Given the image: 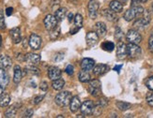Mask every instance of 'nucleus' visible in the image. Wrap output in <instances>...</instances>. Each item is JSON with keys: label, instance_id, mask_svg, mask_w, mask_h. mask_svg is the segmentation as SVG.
<instances>
[{"label": "nucleus", "instance_id": "obj_1", "mask_svg": "<svg viewBox=\"0 0 153 118\" xmlns=\"http://www.w3.org/2000/svg\"><path fill=\"white\" fill-rule=\"evenodd\" d=\"M144 11H145V10L142 8L141 6H138V5L137 6H134V7H131V9L128 10L127 11L124 13L123 18H124L125 21L131 22L134 18L142 16Z\"/></svg>", "mask_w": 153, "mask_h": 118}, {"label": "nucleus", "instance_id": "obj_2", "mask_svg": "<svg viewBox=\"0 0 153 118\" xmlns=\"http://www.w3.org/2000/svg\"><path fill=\"white\" fill-rule=\"evenodd\" d=\"M71 94L69 91H63L58 93L56 97H55V101L58 105L59 107H67L68 105H70V102L71 100Z\"/></svg>", "mask_w": 153, "mask_h": 118}, {"label": "nucleus", "instance_id": "obj_3", "mask_svg": "<svg viewBox=\"0 0 153 118\" xmlns=\"http://www.w3.org/2000/svg\"><path fill=\"white\" fill-rule=\"evenodd\" d=\"M88 91L91 96L93 97H100L102 95V84L98 79H94V80L89 81L88 85Z\"/></svg>", "mask_w": 153, "mask_h": 118}, {"label": "nucleus", "instance_id": "obj_4", "mask_svg": "<svg viewBox=\"0 0 153 118\" xmlns=\"http://www.w3.org/2000/svg\"><path fill=\"white\" fill-rule=\"evenodd\" d=\"M126 38H127V41L129 42L135 43V44H139L142 41V36L140 35V33L135 29L129 30L127 35H126Z\"/></svg>", "mask_w": 153, "mask_h": 118}, {"label": "nucleus", "instance_id": "obj_5", "mask_svg": "<svg viewBox=\"0 0 153 118\" xmlns=\"http://www.w3.org/2000/svg\"><path fill=\"white\" fill-rule=\"evenodd\" d=\"M127 50H128V55L131 58H137L141 55L142 52V50L138 46V44L131 43V42L127 45Z\"/></svg>", "mask_w": 153, "mask_h": 118}, {"label": "nucleus", "instance_id": "obj_6", "mask_svg": "<svg viewBox=\"0 0 153 118\" xmlns=\"http://www.w3.org/2000/svg\"><path fill=\"white\" fill-rule=\"evenodd\" d=\"M94 102L92 100H85L82 103L80 111L84 115H91L93 114V111H94Z\"/></svg>", "mask_w": 153, "mask_h": 118}, {"label": "nucleus", "instance_id": "obj_7", "mask_svg": "<svg viewBox=\"0 0 153 118\" xmlns=\"http://www.w3.org/2000/svg\"><path fill=\"white\" fill-rule=\"evenodd\" d=\"M57 20L56 18L55 15H51V14H48L46 15V17L44 18L43 20V24H44V26L45 28L47 30H52L54 29L55 27H56L57 26Z\"/></svg>", "mask_w": 153, "mask_h": 118}, {"label": "nucleus", "instance_id": "obj_8", "mask_svg": "<svg viewBox=\"0 0 153 118\" xmlns=\"http://www.w3.org/2000/svg\"><path fill=\"white\" fill-rule=\"evenodd\" d=\"M99 8L100 5L96 0H90L88 5V15L91 19H96Z\"/></svg>", "mask_w": 153, "mask_h": 118}, {"label": "nucleus", "instance_id": "obj_9", "mask_svg": "<svg viewBox=\"0 0 153 118\" xmlns=\"http://www.w3.org/2000/svg\"><path fill=\"white\" fill-rule=\"evenodd\" d=\"M28 42L32 50H39L42 46V38L37 34H31Z\"/></svg>", "mask_w": 153, "mask_h": 118}, {"label": "nucleus", "instance_id": "obj_10", "mask_svg": "<svg viewBox=\"0 0 153 118\" xmlns=\"http://www.w3.org/2000/svg\"><path fill=\"white\" fill-rule=\"evenodd\" d=\"M10 36L13 43L18 44L22 41V35H21V30L19 27H13L10 31Z\"/></svg>", "mask_w": 153, "mask_h": 118}, {"label": "nucleus", "instance_id": "obj_11", "mask_svg": "<svg viewBox=\"0 0 153 118\" xmlns=\"http://www.w3.org/2000/svg\"><path fill=\"white\" fill-rule=\"evenodd\" d=\"M128 55V50H127V45L123 42H119L117 45V57L118 59H122L126 58Z\"/></svg>", "mask_w": 153, "mask_h": 118}, {"label": "nucleus", "instance_id": "obj_12", "mask_svg": "<svg viewBox=\"0 0 153 118\" xmlns=\"http://www.w3.org/2000/svg\"><path fill=\"white\" fill-rule=\"evenodd\" d=\"M25 61L27 62L29 65H38L41 62V55L37 54H33V52H28L25 55Z\"/></svg>", "mask_w": 153, "mask_h": 118}, {"label": "nucleus", "instance_id": "obj_13", "mask_svg": "<svg viewBox=\"0 0 153 118\" xmlns=\"http://www.w3.org/2000/svg\"><path fill=\"white\" fill-rule=\"evenodd\" d=\"M99 36L96 32H93V31H90L88 32V34H86V37H85V41H86V43H88V46H94L98 43L99 41Z\"/></svg>", "mask_w": 153, "mask_h": 118}, {"label": "nucleus", "instance_id": "obj_14", "mask_svg": "<svg viewBox=\"0 0 153 118\" xmlns=\"http://www.w3.org/2000/svg\"><path fill=\"white\" fill-rule=\"evenodd\" d=\"M10 83V76L8 72L5 70V69L0 68V86L1 87H7Z\"/></svg>", "mask_w": 153, "mask_h": 118}, {"label": "nucleus", "instance_id": "obj_15", "mask_svg": "<svg viewBox=\"0 0 153 118\" xmlns=\"http://www.w3.org/2000/svg\"><path fill=\"white\" fill-rule=\"evenodd\" d=\"M92 70H93V73L96 76H102L109 70V67L105 64H100V65L95 66Z\"/></svg>", "mask_w": 153, "mask_h": 118}, {"label": "nucleus", "instance_id": "obj_16", "mask_svg": "<svg viewBox=\"0 0 153 118\" xmlns=\"http://www.w3.org/2000/svg\"><path fill=\"white\" fill-rule=\"evenodd\" d=\"M61 74H62L61 70L59 69L57 67H50L48 69V77L52 81L59 79L61 77Z\"/></svg>", "mask_w": 153, "mask_h": 118}, {"label": "nucleus", "instance_id": "obj_17", "mask_svg": "<svg viewBox=\"0 0 153 118\" xmlns=\"http://www.w3.org/2000/svg\"><path fill=\"white\" fill-rule=\"evenodd\" d=\"M95 67V61L91 58H84L81 62V68L83 70L89 71Z\"/></svg>", "mask_w": 153, "mask_h": 118}, {"label": "nucleus", "instance_id": "obj_18", "mask_svg": "<svg viewBox=\"0 0 153 118\" xmlns=\"http://www.w3.org/2000/svg\"><path fill=\"white\" fill-rule=\"evenodd\" d=\"M81 100H80V98L75 96V97H71V100L70 102V110L71 113H76V111L81 108Z\"/></svg>", "mask_w": 153, "mask_h": 118}, {"label": "nucleus", "instance_id": "obj_19", "mask_svg": "<svg viewBox=\"0 0 153 118\" xmlns=\"http://www.w3.org/2000/svg\"><path fill=\"white\" fill-rule=\"evenodd\" d=\"M95 30L100 38L104 37L106 35V33H107V28H106L105 24L102 22H98L95 24Z\"/></svg>", "mask_w": 153, "mask_h": 118}, {"label": "nucleus", "instance_id": "obj_20", "mask_svg": "<svg viewBox=\"0 0 153 118\" xmlns=\"http://www.w3.org/2000/svg\"><path fill=\"white\" fill-rule=\"evenodd\" d=\"M102 15L110 22H117L118 20V17L117 16L116 12L111 10H103L102 11Z\"/></svg>", "mask_w": 153, "mask_h": 118}, {"label": "nucleus", "instance_id": "obj_21", "mask_svg": "<svg viewBox=\"0 0 153 118\" xmlns=\"http://www.w3.org/2000/svg\"><path fill=\"white\" fill-rule=\"evenodd\" d=\"M12 60L8 55H0V68L1 69H9L11 67Z\"/></svg>", "mask_w": 153, "mask_h": 118}, {"label": "nucleus", "instance_id": "obj_22", "mask_svg": "<svg viewBox=\"0 0 153 118\" xmlns=\"http://www.w3.org/2000/svg\"><path fill=\"white\" fill-rule=\"evenodd\" d=\"M109 8L111 10L117 12H121L123 10V5L121 2H119L118 0H113L112 2H110L109 4Z\"/></svg>", "mask_w": 153, "mask_h": 118}, {"label": "nucleus", "instance_id": "obj_23", "mask_svg": "<svg viewBox=\"0 0 153 118\" xmlns=\"http://www.w3.org/2000/svg\"><path fill=\"white\" fill-rule=\"evenodd\" d=\"M23 77V72H22V69L20 66L16 65L14 67V75H13V82L15 83H19L22 80Z\"/></svg>", "mask_w": 153, "mask_h": 118}, {"label": "nucleus", "instance_id": "obj_24", "mask_svg": "<svg viewBox=\"0 0 153 118\" xmlns=\"http://www.w3.org/2000/svg\"><path fill=\"white\" fill-rule=\"evenodd\" d=\"M149 24V22H148L147 20H145L143 17L142 18H138L136 21L134 22V26L136 28V29H144L146 26H148Z\"/></svg>", "mask_w": 153, "mask_h": 118}, {"label": "nucleus", "instance_id": "obj_25", "mask_svg": "<svg viewBox=\"0 0 153 118\" xmlns=\"http://www.w3.org/2000/svg\"><path fill=\"white\" fill-rule=\"evenodd\" d=\"M11 97L8 93H4L1 97H0V107L5 108L7 106H9V104L10 103Z\"/></svg>", "mask_w": 153, "mask_h": 118}, {"label": "nucleus", "instance_id": "obj_26", "mask_svg": "<svg viewBox=\"0 0 153 118\" xmlns=\"http://www.w3.org/2000/svg\"><path fill=\"white\" fill-rule=\"evenodd\" d=\"M64 85H65V81L63 80V79H56V80H54L52 83V87L54 88L55 90H61L63 89L64 87Z\"/></svg>", "mask_w": 153, "mask_h": 118}, {"label": "nucleus", "instance_id": "obj_27", "mask_svg": "<svg viewBox=\"0 0 153 118\" xmlns=\"http://www.w3.org/2000/svg\"><path fill=\"white\" fill-rule=\"evenodd\" d=\"M90 74L88 71H85V70H81L79 73V81L81 83H89V81L91 80L90 79Z\"/></svg>", "mask_w": 153, "mask_h": 118}, {"label": "nucleus", "instance_id": "obj_28", "mask_svg": "<svg viewBox=\"0 0 153 118\" xmlns=\"http://www.w3.org/2000/svg\"><path fill=\"white\" fill-rule=\"evenodd\" d=\"M66 14H67V9H66V8H61V9H57L56 10L55 16H56L57 21L60 22V21H62V20L65 18Z\"/></svg>", "mask_w": 153, "mask_h": 118}, {"label": "nucleus", "instance_id": "obj_29", "mask_svg": "<svg viewBox=\"0 0 153 118\" xmlns=\"http://www.w3.org/2000/svg\"><path fill=\"white\" fill-rule=\"evenodd\" d=\"M17 110H18V108L16 105H13V106H11L10 108L7 110V111L5 113V117H7V118L14 117L17 114Z\"/></svg>", "mask_w": 153, "mask_h": 118}, {"label": "nucleus", "instance_id": "obj_30", "mask_svg": "<svg viewBox=\"0 0 153 118\" xmlns=\"http://www.w3.org/2000/svg\"><path fill=\"white\" fill-rule=\"evenodd\" d=\"M30 73V74H33V75H39V70L38 68H36L34 65H29L27 66L25 69V73Z\"/></svg>", "mask_w": 153, "mask_h": 118}, {"label": "nucleus", "instance_id": "obj_31", "mask_svg": "<svg viewBox=\"0 0 153 118\" xmlns=\"http://www.w3.org/2000/svg\"><path fill=\"white\" fill-rule=\"evenodd\" d=\"M102 49L106 52H113L115 49V44L112 41H104L102 43Z\"/></svg>", "mask_w": 153, "mask_h": 118}, {"label": "nucleus", "instance_id": "obj_32", "mask_svg": "<svg viewBox=\"0 0 153 118\" xmlns=\"http://www.w3.org/2000/svg\"><path fill=\"white\" fill-rule=\"evenodd\" d=\"M116 105H117V109L122 111H125L131 108V104L128 102H125V101H117Z\"/></svg>", "mask_w": 153, "mask_h": 118}, {"label": "nucleus", "instance_id": "obj_33", "mask_svg": "<svg viewBox=\"0 0 153 118\" xmlns=\"http://www.w3.org/2000/svg\"><path fill=\"white\" fill-rule=\"evenodd\" d=\"M59 35H60V27L59 26H56L54 29L50 30V38L52 41H56Z\"/></svg>", "mask_w": 153, "mask_h": 118}, {"label": "nucleus", "instance_id": "obj_34", "mask_svg": "<svg viewBox=\"0 0 153 118\" xmlns=\"http://www.w3.org/2000/svg\"><path fill=\"white\" fill-rule=\"evenodd\" d=\"M83 16L81 14H79V13H77V14L74 16V24L76 27H79L81 28L82 25H83Z\"/></svg>", "mask_w": 153, "mask_h": 118}, {"label": "nucleus", "instance_id": "obj_35", "mask_svg": "<svg viewBox=\"0 0 153 118\" xmlns=\"http://www.w3.org/2000/svg\"><path fill=\"white\" fill-rule=\"evenodd\" d=\"M107 104H108V100H107V98H106V97H101L98 100L96 105H98V106H100L101 108L103 109V108H105L106 106H107Z\"/></svg>", "mask_w": 153, "mask_h": 118}, {"label": "nucleus", "instance_id": "obj_36", "mask_svg": "<svg viewBox=\"0 0 153 118\" xmlns=\"http://www.w3.org/2000/svg\"><path fill=\"white\" fill-rule=\"evenodd\" d=\"M6 28V24H5V17L3 11L0 10V29L3 30Z\"/></svg>", "mask_w": 153, "mask_h": 118}, {"label": "nucleus", "instance_id": "obj_37", "mask_svg": "<svg viewBox=\"0 0 153 118\" xmlns=\"http://www.w3.org/2000/svg\"><path fill=\"white\" fill-rule=\"evenodd\" d=\"M115 38H116V39H117V41H120V39L123 38V32H122V30L119 28V27H117L116 28Z\"/></svg>", "mask_w": 153, "mask_h": 118}, {"label": "nucleus", "instance_id": "obj_38", "mask_svg": "<svg viewBox=\"0 0 153 118\" xmlns=\"http://www.w3.org/2000/svg\"><path fill=\"white\" fill-rule=\"evenodd\" d=\"M146 85H147V87H148L149 90L153 91V76H152V77H149V78L148 79L147 82H146Z\"/></svg>", "mask_w": 153, "mask_h": 118}, {"label": "nucleus", "instance_id": "obj_39", "mask_svg": "<svg viewBox=\"0 0 153 118\" xmlns=\"http://www.w3.org/2000/svg\"><path fill=\"white\" fill-rule=\"evenodd\" d=\"M65 72L68 75H72L74 72V67L72 65H68L67 68H66V69H65Z\"/></svg>", "mask_w": 153, "mask_h": 118}, {"label": "nucleus", "instance_id": "obj_40", "mask_svg": "<svg viewBox=\"0 0 153 118\" xmlns=\"http://www.w3.org/2000/svg\"><path fill=\"white\" fill-rule=\"evenodd\" d=\"M146 100H147L148 104L150 107H153V93H149L147 95V97H146Z\"/></svg>", "mask_w": 153, "mask_h": 118}, {"label": "nucleus", "instance_id": "obj_41", "mask_svg": "<svg viewBox=\"0 0 153 118\" xmlns=\"http://www.w3.org/2000/svg\"><path fill=\"white\" fill-rule=\"evenodd\" d=\"M149 49L153 54V33L150 35V37L149 38Z\"/></svg>", "mask_w": 153, "mask_h": 118}, {"label": "nucleus", "instance_id": "obj_42", "mask_svg": "<svg viewBox=\"0 0 153 118\" xmlns=\"http://www.w3.org/2000/svg\"><path fill=\"white\" fill-rule=\"evenodd\" d=\"M33 114H34V111H33L32 109H27L25 113H24V117H32Z\"/></svg>", "mask_w": 153, "mask_h": 118}, {"label": "nucleus", "instance_id": "obj_43", "mask_svg": "<svg viewBox=\"0 0 153 118\" xmlns=\"http://www.w3.org/2000/svg\"><path fill=\"white\" fill-rule=\"evenodd\" d=\"M43 97H44V96H37V97H35L34 100H33V104L37 105L39 102H42V100H43Z\"/></svg>", "mask_w": 153, "mask_h": 118}, {"label": "nucleus", "instance_id": "obj_44", "mask_svg": "<svg viewBox=\"0 0 153 118\" xmlns=\"http://www.w3.org/2000/svg\"><path fill=\"white\" fill-rule=\"evenodd\" d=\"M63 58H64V54H63V52H57L56 57H55V61L56 62H59V61L63 60Z\"/></svg>", "mask_w": 153, "mask_h": 118}, {"label": "nucleus", "instance_id": "obj_45", "mask_svg": "<svg viewBox=\"0 0 153 118\" xmlns=\"http://www.w3.org/2000/svg\"><path fill=\"white\" fill-rule=\"evenodd\" d=\"M39 87H41V90L42 91H47L48 90V83L46 82H42L41 83V85H39Z\"/></svg>", "mask_w": 153, "mask_h": 118}, {"label": "nucleus", "instance_id": "obj_46", "mask_svg": "<svg viewBox=\"0 0 153 118\" xmlns=\"http://www.w3.org/2000/svg\"><path fill=\"white\" fill-rule=\"evenodd\" d=\"M12 13H13V8H11V7L7 8V10H6V15L7 16H10Z\"/></svg>", "mask_w": 153, "mask_h": 118}, {"label": "nucleus", "instance_id": "obj_47", "mask_svg": "<svg viewBox=\"0 0 153 118\" xmlns=\"http://www.w3.org/2000/svg\"><path fill=\"white\" fill-rule=\"evenodd\" d=\"M79 30H80V28H79V27H76V26H75V28H74V29H71V35H74V34H76V33H77Z\"/></svg>", "mask_w": 153, "mask_h": 118}, {"label": "nucleus", "instance_id": "obj_48", "mask_svg": "<svg viewBox=\"0 0 153 118\" xmlns=\"http://www.w3.org/2000/svg\"><path fill=\"white\" fill-rule=\"evenodd\" d=\"M121 69H122V65H118V66H116V67L114 68V70L117 71V72H119Z\"/></svg>", "mask_w": 153, "mask_h": 118}, {"label": "nucleus", "instance_id": "obj_49", "mask_svg": "<svg viewBox=\"0 0 153 118\" xmlns=\"http://www.w3.org/2000/svg\"><path fill=\"white\" fill-rule=\"evenodd\" d=\"M138 3H140V0H131V7L137 6Z\"/></svg>", "mask_w": 153, "mask_h": 118}, {"label": "nucleus", "instance_id": "obj_50", "mask_svg": "<svg viewBox=\"0 0 153 118\" xmlns=\"http://www.w3.org/2000/svg\"><path fill=\"white\" fill-rule=\"evenodd\" d=\"M68 19H69V22H72V20H74V15L72 13H70L68 15Z\"/></svg>", "mask_w": 153, "mask_h": 118}, {"label": "nucleus", "instance_id": "obj_51", "mask_svg": "<svg viewBox=\"0 0 153 118\" xmlns=\"http://www.w3.org/2000/svg\"><path fill=\"white\" fill-rule=\"evenodd\" d=\"M27 44H29V42H27V39H24V48L26 49V47H27Z\"/></svg>", "mask_w": 153, "mask_h": 118}, {"label": "nucleus", "instance_id": "obj_52", "mask_svg": "<svg viewBox=\"0 0 153 118\" xmlns=\"http://www.w3.org/2000/svg\"><path fill=\"white\" fill-rule=\"evenodd\" d=\"M3 94H4V87H1V86H0V97H1Z\"/></svg>", "mask_w": 153, "mask_h": 118}, {"label": "nucleus", "instance_id": "obj_53", "mask_svg": "<svg viewBox=\"0 0 153 118\" xmlns=\"http://www.w3.org/2000/svg\"><path fill=\"white\" fill-rule=\"evenodd\" d=\"M118 1H119V2H121V3H126V2L128 1V0H118Z\"/></svg>", "mask_w": 153, "mask_h": 118}, {"label": "nucleus", "instance_id": "obj_54", "mask_svg": "<svg viewBox=\"0 0 153 118\" xmlns=\"http://www.w3.org/2000/svg\"><path fill=\"white\" fill-rule=\"evenodd\" d=\"M1 45H2V38L1 35H0V48H1Z\"/></svg>", "mask_w": 153, "mask_h": 118}, {"label": "nucleus", "instance_id": "obj_55", "mask_svg": "<svg viewBox=\"0 0 153 118\" xmlns=\"http://www.w3.org/2000/svg\"><path fill=\"white\" fill-rule=\"evenodd\" d=\"M148 0H140V3H146Z\"/></svg>", "mask_w": 153, "mask_h": 118}, {"label": "nucleus", "instance_id": "obj_56", "mask_svg": "<svg viewBox=\"0 0 153 118\" xmlns=\"http://www.w3.org/2000/svg\"><path fill=\"white\" fill-rule=\"evenodd\" d=\"M151 9H152V11H153V3H152V6H151Z\"/></svg>", "mask_w": 153, "mask_h": 118}]
</instances>
